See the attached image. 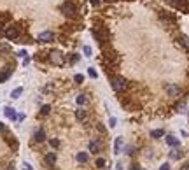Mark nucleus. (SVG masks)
Wrapping results in <instances>:
<instances>
[{
	"mask_svg": "<svg viewBox=\"0 0 189 170\" xmlns=\"http://www.w3.org/2000/svg\"><path fill=\"white\" fill-rule=\"evenodd\" d=\"M121 144H123L121 137H119V139H116V144H114V153H116V154H117V153H119V149H121Z\"/></svg>",
	"mask_w": 189,
	"mask_h": 170,
	"instance_id": "obj_18",
	"label": "nucleus"
},
{
	"mask_svg": "<svg viewBox=\"0 0 189 170\" xmlns=\"http://www.w3.org/2000/svg\"><path fill=\"white\" fill-rule=\"evenodd\" d=\"M2 30H4V23L0 21V32H2Z\"/></svg>",
	"mask_w": 189,
	"mask_h": 170,
	"instance_id": "obj_36",
	"label": "nucleus"
},
{
	"mask_svg": "<svg viewBox=\"0 0 189 170\" xmlns=\"http://www.w3.org/2000/svg\"><path fill=\"white\" fill-rule=\"evenodd\" d=\"M103 2H107V4H110V2H116V0H103Z\"/></svg>",
	"mask_w": 189,
	"mask_h": 170,
	"instance_id": "obj_37",
	"label": "nucleus"
},
{
	"mask_svg": "<svg viewBox=\"0 0 189 170\" xmlns=\"http://www.w3.org/2000/svg\"><path fill=\"white\" fill-rule=\"evenodd\" d=\"M180 170H189V163H186V165H184V167H182Z\"/></svg>",
	"mask_w": 189,
	"mask_h": 170,
	"instance_id": "obj_33",
	"label": "nucleus"
},
{
	"mask_svg": "<svg viewBox=\"0 0 189 170\" xmlns=\"http://www.w3.org/2000/svg\"><path fill=\"white\" fill-rule=\"evenodd\" d=\"M77 60H79V56H77V55H74V56H70V63H75Z\"/></svg>",
	"mask_w": 189,
	"mask_h": 170,
	"instance_id": "obj_29",
	"label": "nucleus"
},
{
	"mask_svg": "<svg viewBox=\"0 0 189 170\" xmlns=\"http://www.w3.org/2000/svg\"><path fill=\"white\" fill-rule=\"evenodd\" d=\"M84 55H86V56H91V48H89V46H86V48H84Z\"/></svg>",
	"mask_w": 189,
	"mask_h": 170,
	"instance_id": "obj_27",
	"label": "nucleus"
},
{
	"mask_svg": "<svg viewBox=\"0 0 189 170\" xmlns=\"http://www.w3.org/2000/svg\"><path fill=\"white\" fill-rule=\"evenodd\" d=\"M49 144H51V147H58V146H60V142L56 140V139H51V140H49Z\"/></svg>",
	"mask_w": 189,
	"mask_h": 170,
	"instance_id": "obj_24",
	"label": "nucleus"
},
{
	"mask_svg": "<svg viewBox=\"0 0 189 170\" xmlns=\"http://www.w3.org/2000/svg\"><path fill=\"white\" fill-rule=\"evenodd\" d=\"M75 118L79 121H84V119H86V112H84L82 109H77V111H75Z\"/></svg>",
	"mask_w": 189,
	"mask_h": 170,
	"instance_id": "obj_16",
	"label": "nucleus"
},
{
	"mask_svg": "<svg viewBox=\"0 0 189 170\" xmlns=\"http://www.w3.org/2000/svg\"><path fill=\"white\" fill-rule=\"evenodd\" d=\"M74 81H75V83H79V84H81V83H82V81H84V76H81V74H77L75 77H74Z\"/></svg>",
	"mask_w": 189,
	"mask_h": 170,
	"instance_id": "obj_26",
	"label": "nucleus"
},
{
	"mask_svg": "<svg viewBox=\"0 0 189 170\" xmlns=\"http://www.w3.org/2000/svg\"><path fill=\"white\" fill-rule=\"evenodd\" d=\"M179 44H180L184 49H189V37L187 35H180L179 37Z\"/></svg>",
	"mask_w": 189,
	"mask_h": 170,
	"instance_id": "obj_10",
	"label": "nucleus"
},
{
	"mask_svg": "<svg viewBox=\"0 0 189 170\" xmlns=\"http://www.w3.org/2000/svg\"><path fill=\"white\" fill-rule=\"evenodd\" d=\"M23 170H32V167H30V163H23Z\"/></svg>",
	"mask_w": 189,
	"mask_h": 170,
	"instance_id": "obj_31",
	"label": "nucleus"
},
{
	"mask_svg": "<svg viewBox=\"0 0 189 170\" xmlns=\"http://www.w3.org/2000/svg\"><path fill=\"white\" fill-rule=\"evenodd\" d=\"M165 90H166L168 97H179L180 95V88L177 84H166L165 86Z\"/></svg>",
	"mask_w": 189,
	"mask_h": 170,
	"instance_id": "obj_6",
	"label": "nucleus"
},
{
	"mask_svg": "<svg viewBox=\"0 0 189 170\" xmlns=\"http://www.w3.org/2000/svg\"><path fill=\"white\" fill-rule=\"evenodd\" d=\"M163 135H165L163 130H152V132H151V137H152V139H161Z\"/></svg>",
	"mask_w": 189,
	"mask_h": 170,
	"instance_id": "obj_15",
	"label": "nucleus"
},
{
	"mask_svg": "<svg viewBox=\"0 0 189 170\" xmlns=\"http://www.w3.org/2000/svg\"><path fill=\"white\" fill-rule=\"evenodd\" d=\"M75 100H77V104H79V105H84V104H86V97H84V95H79Z\"/></svg>",
	"mask_w": 189,
	"mask_h": 170,
	"instance_id": "obj_21",
	"label": "nucleus"
},
{
	"mask_svg": "<svg viewBox=\"0 0 189 170\" xmlns=\"http://www.w3.org/2000/svg\"><path fill=\"white\" fill-rule=\"evenodd\" d=\"M39 41L40 42H53L54 41V34L53 32H42L40 35H39Z\"/></svg>",
	"mask_w": 189,
	"mask_h": 170,
	"instance_id": "obj_7",
	"label": "nucleus"
},
{
	"mask_svg": "<svg viewBox=\"0 0 189 170\" xmlns=\"http://www.w3.org/2000/svg\"><path fill=\"white\" fill-rule=\"evenodd\" d=\"M165 140H166V144H168V146H172V147L179 146V139H177V137H173V135H168Z\"/></svg>",
	"mask_w": 189,
	"mask_h": 170,
	"instance_id": "obj_11",
	"label": "nucleus"
},
{
	"mask_svg": "<svg viewBox=\"0 0 189 170\" xmlns=\"http://www.w3.org/2000/svg\"><path fill=\"white\" fill-rule=\"evenodd\" d=\"M110 84L112 88H114V91H117V93H123L126 90V79L124 77H121V76H116V77H112L110 79Z\"/></svg>",
	"mask_w": 189,
	"mask_h": 170,
	"instance_id": "obj_1",
	"label": "nucleus"
},
{
	"mask_svg": "<svg viewBox=\"0 0 189 170\" xmlns=\"http://www.w3.org/2000/svg\"><path fill=\"white\" fill-rule=\"evenodd\" d=\"M18 56H19V58H26V51H23V49H21L19 53H18Z\"/></svg>",
	"mask_w": 189,
	"mask_h": 170,
	"instance_id": "obj_28",
	"label": "nucleus"
},
{
	"mask_svg": "<svg viewBox=\"0 0 189 170\" xmlns=\"http://www.w3.org/2000/svg\"><path fill=\"white\" fill-rule=\"evenodd\" d=\"M102 151V144L98 140H91L89 142V153H93V154H98Z\"/></svg>",
	"mask_w": 189,
	"mask_h": 170,
	"instance_id": "obj_8",
	"label": "nucleus"
},
{
	"mask_svg": "<svg viewBox=\"0 0 189 170\" xmlns=\"http://www.w3.org/2000/svg\"><path fill=\"white\" fill-rule=\"evenodd\" d=\"M7 116V118H11V119H18V116H16V112H14V109L12 107H7L5 109V112H4Z\"/></svg>",
	"mask_w": 189,
	"mask_h": 170,
	"instance_id": "obj_14",
	"label": "nucleus"
},
{
	"mask_svg": "<svg viewBox=\"0 0 189 170\" xmlns=\"http://www.w3.org/2000/svg\"><path fill=\"white\" fill-rule=\"evenodd\" d=\"M100 2H102V0H91V5H98Z\"/></svg>",
	"mask_w": 189,
	"mask_h": 170,
	"instance_id": "obj_32",
	"label": "nucleus"
},
{
	"mask_svg": "<svg viewBox=\"0 0 189 170\" xmlns=\"http://www.w3.org/2000/svg\"><path fill=\"white\" fill-rule=\"evenodd\" d=\"M60 9H61L63 14L68 16V18H75V16H77V7L72 4V2H65V4H63Z\"/></svg>",
	"mask_w": 189,
	"mask_h": 170,
	"instance_id": "obj_2",
	"label": "nucleus"
},
{
	"mask_svg": "<svg viewBox=\"0 0 189 170\" xmlns=\"http://www.w3.org/2000/svg\"><path fill=\"white\" fill-rule=\"evenodd\" d=\"M33 139L37 142H44V140H46V132H44L42 128H40V130H37V132L33 133Z\"/></svg>",
	"mask_w": 189,
	"mask_h": 170,
	"instance_id": "obj_9",
	"label": "nucleus"
},
{
	"mask_svg": "<svg viewBox=\"0 0 189 170\" xmlns=\"http://www.w3.org/2000/svg\"><path fill=\"white\" fill-rule=\"evenodd\" d=\"M49 112H51V105H44L40 111V116H47Z\"/></svg>",
	"mask_w": 189,
	"mask_h": 170,
	"instance_id": "obj_20",
	"label": "nucleus"
},
{
	"mask_svg": "<svg viewBox=\"0 0 189 170\" xmlns=\"http://www.w3.org/2000/svg\"><path fill=\"white\" fill-rule=\"evenodd\" d=\"M103 165H105V160H103V158H98V160H96V167L103 168Z\"/></svg>",
	"mask_w": 189,
	"mask_h": 170,
	"instance_id": "obj_25",
	"label": "nucleus"
},
{
	"mask_svg": "<svg viewBox=\"0 0 189 170\" xmlns=\"http://www.w3.org/2000/svg\"><path fill=\"white\" fill-rule=\"evenodd\" d=\"M159 170H170V165L165 163V165H161V167H159Z\"/></svg>",
	"mask_w": 189,
	"mask_h": 170,
	"instance_id": "obj_30",
	"label": "nucleus"
},
{
	"mask_svg": "<svg viewBox=\"0 0 189 170\" xmlns=\"http://www.w3.org/2000/svg\"><path fill=\"white\" fill-rule=\"evenodd\" d=\"M21 93H23V88H16V90H14L12 93H11V97H12V98H19V95Z\"/></svg>",
	"mask_w": 189,
	"mask_h": 170,
	"instance_id": "obj_19",
	"label": "nucleus"
},
{
	"mask_svg": "<svg viewBox=\"0 0 189 170\" xmlns=\"http://www.w3.org/2000/svg\"><path fill=\"white\" fill-rule=\"evenodd\" d=\"M11 77V70H5L0 74V83H4V81H7V79Z\"/></svg>",
	"mask_w": 189,
	"mask_h": 170,
	"instance_id": "obj_17",
	"label": "nucleus"
},
{
	"mask_svg": "<svg viewBox=\"0 0 189 170\" xmlns=\"http://www.w3.org/2000/svg\"><path fill=\"white\" fill-rule=\"evenodd\" d=\"M131 170H142V168H138V165H133V168Z\"/></svg>",
	"mask_w": 189,
	"mask_h": 170,
	"instance_id": "obj_34",
	"label": "nucleus"
},
{
	"mask_svg": "<svg viewBox=\"0 0 189 170\" xmlns=\"http://www.w3.org/2000/svg\"><path fill=\"white\" fill-rule=\"evenodd\" d=\"M44 160H46L47 165H54V163H56V153H47Z\"/></svg>",
	"mask_w": 189,
	"mask_h": 170,
	"instance_id": "obj_12",
	"label": "nucleus"
},
{
	"mask_svg": "<svg viewBox=\"0 0 189 170\" xmlns=\"http://www.w3.org/2000/svg\"><path fill=\"white\" fill-rule=\"evenodd\" d=\"M77 161L79 163H86L88 160H89V156H88V153H77Z\"/></svg>",
	"mask_w": 189,
	"mask_h": 170,
	"instance_id": "obj_13",
	"label": "nucleus"
},
{
	"mask_svg": "<svg viewBox=\"0 0 189 170\" xmlns=\"http://www.w3.org/2000/svg\"><path fill=\"white\" fill-rule=\"evenodd\" d=\"M88 74H89V76H91V77H93V79H95V77H96V76H98V74H96V70H95L93 67H89V69H88Z\"/></svg>",
	"mask_w": 189,
	"mask_h": 170,
	"instance_id": "obj_23",
	"label": "nucleus"
},
{
	"mask_svg": "<svg viewBox=\"0 0 189 170\" xmlns=\"http://www.w3.org/2000/svg\"><path fill=\"white\" fill-rule=\"evenodd\" d=\"M4 130H5V126H4V125L0 123V132H4Z\"/></svg>",
	"mask_w": 189,
	"mask_h": 170,
	"instance_id": "obj_35",
	"label": "nucleus"
},
{
	"mask_svg": "<svg viewBox=\"0 0 189 170\" xmlns=\"http://www.w3.org/2000/svg\"><path fill=\"white\" fill-rule=\"evenodd\" d=\"M170 158H172V160H179V158H180V153H179V151H172V153H170Z\"/></svg>",
	"mask_w": 189,
	"mask_h": 170,
	"instance_id": "obj_22",
	"label": "nucleus"
},
{
	"mask_svg": "<svg viewBox=\"0 0 189 170\" xmlns=\"http://www.w3.org/2000/svg\"><path fill=\"white\" fill-rule=\"evenodd\" d=\"M168 4H172L173 7H177L179 11H187V2L186 0H166Z\"/></svg>",
	"mask_w": 189,
	"mask_h": 170,
	"instance_id": "obj_5",
	"label": "nucleus"
},
{
	"mask_svg": "<svg viewBox=\"0 0 189 170\" xmlns=\"http://www.w3.org/2000/svg\"><path fill=\"white\" fill-rule=\"evenodd\" d=\"M49 62L53 65H58L60 67V65L65 63V56H63L60 51H53V53H49Z\"/></svg>",
	"mask_w": 189,
	"mask_h": 170,
	"instance_id": "obj_3",
	"label": "nucleus"
},
{
	"mask_svg": "<svg viewBox=\"0 0 189 170\" xmlns=\"http://www.w3.org/2000/svg\"><path fill=\"white\" fill-rule=\"evenodd\" d=\"M4 35H5L9 41L18 39V37H19V28H18V27H9V28L4 30Z\"/></svg>",
	"mask_w": 189,
	"mask_h": 170,
	"instance_id": "obj_4",
	"label": "nucleus"
}]
</instances>
